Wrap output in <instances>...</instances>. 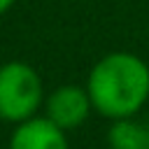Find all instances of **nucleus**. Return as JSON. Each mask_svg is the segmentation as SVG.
I'll return each mask as SVG.
<instances>
[{"mask_svg":"<svg viewBox=\"0 0 149 149\" xmlns=\"http://www.w3.org/2000/svg\"><path fill=\"white\" fill-rule=\"evenodd\" d=\"M86 91L105 119L135 116L149 100V65L130 51H109L98 58L86 77Z\"/></svg>","mask_w":149,"mask_h":149,"instance_id":"nucleus-1","label":"nucleus"},{"mask_svg":"<svg viewBox=\"0 0 149 149\" xmlns=\"http://www.w3.org/2000/svg\"><path fill=\"white\" fill-rule=\"evenodd\" d=\"M44 86L40 72L23 61L0 65V119L21 123L44 107Z\"/></svg>","mask_w":149,"mask_h":149,"instance_id":"nucleus-2","label":"nucleus"},{"mask_svg":"<svg viewBox=\"0 0 149 149\" xmlns=\"http://www.w3.org/2000/svg\"><path fill=\"white\" fill-rule=\"evenodd\" d=\"M91 112H93V105H91L88 91L86 86H79V84L56 86L44 98V116L54 121L58 128H63L65 133L79 128Z\"/></svg>","mask_w":149,"mask_h":149,"instance_id":"nucleus-3","label":"nucleus"},{"mask_svg":"<svg viewBox=\"0 0 149 149\" xmlns=\"http://www.w3.org/2000/svg\"><path fill=\"white\" fill-rule=\"evenodd\" d=\"M9 149H70L68 133L54 121L42 116H30L12 130Z\"/></svg>","mask_w":149,"mask_h":149,"instance_id":"nucleus-4","label":"nucleus"},{"mask_svg":"<svg viewBox=\"0 0 149 149\" xmlns=\"http://www.w3.org/2000/svg\"><path fill=\"white\" fill-rule=\"evenodd\" d=\"M107 149H147V126L135 116L114 119L107 130Z\"/></svg>","mask_w":149,"mask_h":149,"instance_id":"nucleus-5","label":"nucleus"},{"mask_svg":"<svg viewBox=\"0 0 149 149\" xmlns=\"http://www.w3.org/2000/svg\"><path fill=\"white\" fill-rule=\"evenodd\" d=\"M14 2H16V0H0V16H2L5 12H9Z\"/></svg>","mask_w":149,"mask_h":149,"instance_id":"nucleus-6","label":"nucleus"},{"mask_svg":"<svg viewBox=\"0 0 149 149\" xmlns=\"http://www.w3.org/2000/svg\"><path fill=\"white\" fill-rule=\"evenodd\" d=\"M147 149H149V126H147Z\"/></svg>","mask_w":149,"mask_h":149,"instance_id":"nucleus-7","label":"nucleus"}]
</instances>
